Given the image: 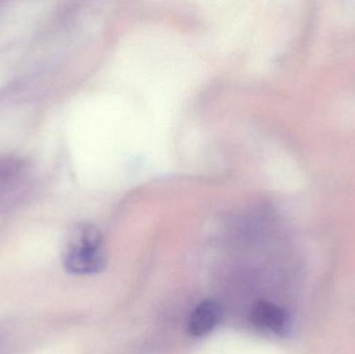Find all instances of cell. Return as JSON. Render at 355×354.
<instances>
[{
    "label": "cell",
    "instance_id": "cell-1",
    "mask_svg": "<svg viewBox=\"0 0 355 354\" xmlns=\"http://www.w3.org/2000/svg\"><path fill=\"white\" fill-rule=\"evenodd\" d=\"M62 264L70 274L87 276L103 272L107 266V257L103 249H66Z\"/></svg>",
    "mask_w": 355,
    "mask_h": 354
},
{
    "label": "cell",
    "instance_id": "cell-4",
    "mask_svg": "<svg viewBox=\"0 0 355 354\" xmlns=\"http://www.w3.org/2000/svg\"><path fill=\"white\" fill-rule=\"evenodd\" d=\"M23 168V162L20 160L4 158L0 159V180L14 177L21 172Z\"/></svg>",
    "mask_w": 355,
    "mask_h": 354
},
{
    "label": "cell",
    "instance_id": "cell-2",
    "mask_svg": "<svg viewBox=\"0 0 355 354\" xmlns=\"http://www.w3.org/2000/svg\"><path fill=\"white\" fill-rule=\"evenodd\" d=\"M252 321L258 328L270 330L279 336H288L292 328L289 314L268 301H260L254 306Z\"/></svg>",
    "mask_w": 355,
    "mask_h": 354
},
{
    "label": "cell",
    "instance_id": "cell-3",
    "mask_svg": "<svg viewBox=\"0 0 355 354\" xmlns=\"http://www.w3.org/2000/svg\"><path fill=\"white\" fill-rule=\"evenodd\" d=\"M221 308L214 301L200 303L192 312L188 321V333L193 337H202L209 334L219 322Z\"/></svg>",
    "mask_w": 355,
    "mask_h": 354
}]
</instances>
